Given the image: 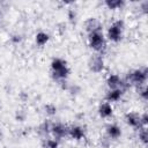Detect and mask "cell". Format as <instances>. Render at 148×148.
I'll return each instance as SVG.
<instances>
[{
  "label": "cell",
  "instance_id": "cell-18",
  "mask_svg": "<svg viewBox=\"0 0 148 148\" xmlns=\"http://www.w3.org/2000/svg\"><path fill=\"white\" fill-rule=\"evenodd\" d=\"M44 148H59V141L56 139H44Z\"/></svg>",
  "mask_w": 148,
  "mask_h": 148
},
{
  "label": "cell",
  "instance_id": "cell-3",
  "mask_svg": "<svg viewBox=\"0 0 148 148\" xmlns=\"http://www.w3.org/2000/svg\"><path fill=\"white\" fill-rule=\"evenodd\" d=\"M88 44L90 49L99 54H102L106 49V40L102 31L88 34Z\"/></svg>",
  "mask_w": 148,
  "mask_h": 148
},
{
  "label": "cell",
  "instance_id": "cell-6",
  "mask_svg": "<svg viewBox=\"0 0 148 148\" xmlns=\"http://www.w3.org/2000/svg\"><path fill=\"white\" fill-rule=\"evenodd\" d=\"M88 67L92 73H101L104 69V59L99 53H94L88 60Z\"/></svg>",
  "mask_w": 148,
  "mask_h": 148
},
{
  "label": "cell",
  "instance_id": "cell-17",
  "mask_svg": "<svg viewBox=\"0 0 148 148\" xmlns=\"http://www.w3.org/2000/svg\"><path fill=\"white\" fill-rule=\"evenodd\" d=\"M139 140L142 142V145H145V146L147 145V142H148V131H147V126L139 128Z\"/></svg>",
  "mask_w": 148,
  "mask_h": 148
},
{
  "label": "cell",
  "instance_id": "cell-13",
  "mask_svg": "<svg viewBox=\"0 0 148 148\" xmlns=\"http://www.w3.org/2000/svg\"><path fill=\"white\" fill-rule=\"evenodd\" d=\"M112 113H113V109H112V106H111L110 103L104 102V103H102L99 105V108H98V114H99V117H102V118H109V117L112 116Z\"/></svg>",
  "mask_w": 148,
  "mask_h": 148
},
{
  "label": "cell",
  "instance_id": "cell-14",
  "mask_svg": "<svg viewBox=\"0 0 148 148\" xmlns=\"http://www.w3.org/2000/svg\"><path fill=\"white\" fill-rule=\"evenodd\" d=\"M49 39H50L49 34H46V32H44V31H39V32H37L36 36H35V42H36V44H37L38 46H44V45L49 42Z\"/></svg>",
  "mask_w": 148,
  "mask_h": 148
},
{
  "label": "cell",
  "instance_id": "cell-9",
  "mask_svg": "<svg viewBox=\"0 0 148 148\" xmlns=\"http://www.w3.org/2000/svg\"><path fill=\"white\" fill-rule=\"evenodd\" d=\"M125 121L127 125H130L131 127L135 128V130H139L141 127H146V126H142L141 125V120H140V114L139 113H135V112H128L125 114Z\"/></svg>",
  "mask_w": 148,
  "mask_h": 148
},
{
  "label": "cell",
  "instance_id": "cell-10",
  "mask_svg": "<svg viewBox=\"0 0 148 148\" xmlns=\"http://www.w3.org/2000/svg\"><path fill=\"white\" fill-rule=\"evenodd\" d=\"M68 135L72 139L76 140V141H80V140H82L84 138V130H83V127H81L79 125L69 126V128H68Z\"/></svg>",
  "mask_w": 148,
  "mask_h": 148
},
{
  "label": "cell",
  "instance_id": "cell-7",
  "mask_svg": "<svg viewBox=\"0 0 148 148\" xmlns=\"http://www.w3.org/2000/svg\"><path fill=\"white\" fill-rule=\"evenodd\" d=\"M106 86L109 87V89H123L124 90L126 88L124 80L118 74H110L106 77Z\"/></svg>",
  "mask_w": 148,
  "mask_h": 148
},
{
  "label": "cell",
  "instance_id": "cell-12",
  "mask_svg": "<svg viewBox=\"0 0 148 148\" xmlns=\"http://www.w3.org/2000/svg\"><path fill=\"white\" fill-rule=\"evenodd\" d=\"M124 94V90L123 89H109V91L106 92L105 95V101L108 103H112V102H118L121 96Z\"/></svg>",
  "mask_w": 148,
  "mask_h": 148
},
{
  "label": "cell",
  "instance_id": "cell-19",
  "mask_svg": "<svg viewBox=\"0 0 148 148\" xmlns=\"http://www.w3.org/2000/svg\"><path fill=\"white\" fill-rule=\"evenodd\" d=\"M138 91H139V95L140 97L143 99V101H147L148 99V88L146 84L141 86V87H138Z\"/></svg>",
  "mask_w": 148,
  "mask_h": 148
},
{
  "label": "cell",
  "instance_id": "cell-21",
  "mask_svg": "<svg viewBox=\"0 0 148 148\" xmlns=\"http://www.w3.org/2000/svg\"><path fill=\"white\" fill-rule=\"evenodd\" d=\"M140 120H141V125L142 126H147L148 125V114H147V112H145L143 114H140Z\"/></svg>",
  "mask_w": 148,
  "mask_h": 148
},
{
  "label": "cell",
  "instance_id": "cell-5",
  "mask_svg": "<svg viewBox=\"0 0 148 148\" xmlns=\"http://www.w3.org/2000/svg\"><path fill=\"white\" fill-rule=\"evenodd\" d=\"M68 128H69V126H67V125H65L62 123H52L50 133H51L53 139L59 141L60 139H62V138L68 135Z\"/></svg>",
  "mask_w": 148,
  "mask_h": 148
},
{
  "label": "cell",
  "instance_id": "cell-11",
  "mask_svg": "<svg viewBox=\"0 0 148 148\" xmlns=\"http://www.w3.org/2000/svg\"><path fill=\"white\" fill-rule=\"evenodd\" d=\"M105 130H106V135H108V138L111 139V140H117V139H119L120 135H121V130H120V127H119L118 125H116V124H109Z\"/></svg>",
  "mask_w": 148,
  "mask_h": 148
},
{
  "label": "cell",
  "instance_id": "cell-2",
  "mask_svg": "<svg viewBox=\"0 0 148 148\" xmlns=\"http://www.w3.org/2000/svg\"><path fill=\"white\" fill-rule=\"evenodd\" d=\"M147 76H148V69H147V67L136 68V69H133V71H131V72L127 73L126 79L124 80V82H125L126 87H128V86H135L138 88V87H141V86L146 84Z\"/></svg>",
  "mask_w": 148,
  "mask_h": 148
},
{
  "label": "cell",
  "instance_id": "cell-16",
  "mask_svg": "<svg viewBox=\"0 0 148 148\" xmlns=\"http://www.w3.org/2000/svg\"><path fill=\"white\" fill-rule=\"evenodd\" d=\"M50 130H51V123L46 120V121H44V123L39 126L38 132H39L40 135H43V136H47V135L50 134Z\"/></svg>",
  "mask_w": 148,
  "mask_h": 148
},
{
  "label": "cell",
  "instance_id": "cell-8",
  "mask_svg": "<svg viewBox=\"0 0 148 148\" xmlns=\"http://www.w3.org/2000/svg\"><path fill=\"white\" fill-rule=\"evenodd\" d=\"M102 28H103L102 22L96 17H89L84 21V30L88 34L99 32V31H102Z\"/></svg>",
  "mask_w": 148,
  "mask_h": 148
},
{
  "label": "cell",
  "instance_id": "cell-20",
  "mask_svg": "<svg viewBox=\"0 0 148 148\" xmlns=\"http://www.w3.org/2000/svg\"><path fill=\"white\" fill-rule=\"evenodd\" d=\"M44 109H45V112L47 116H54L57 113V108L53 104H46L44 106Z\"/></svg>",
  "mask_w": 148,
  "mask_h": 148
},
{
  "label": "cell",
  "instance_id": "cell-4",
  "mask_svg": "<svg viewBox=\"0 0 148 148\" xmlns=\"http://www.w3.org/2000/svg\"><path fill=\"white\" fill-rule=\"evenodd\" d=\"M123 32H124V21L117 20L109 27L108 38H109V40H111L113 43H118L123 38Z\"/></svg>",
  "mask_w": 148,
  "mask_h": 148
},
{
  "label": "cell",
  "instance_id": "cell-1",
  "mask_svg": "<svg viewBox=\"0 0 148 148\" xmlns=\"http://www.w3.org/2000/svg\"><path fill=\"white\" fill-rule=\"evenodd\" d=\"M51 74L54 81L65 83L69 75V67L67 62L61 58H53L51 61Z\"/></svg>",
  "mask_w": 148,
  "mask_h": 148
},
{
  "label": "cell",
  "instance_id": "cell-15",
  "mask_svg": "<svg viewBox=\"0 0 148 148\" xmlns=\"http://www.w3.org/2000/svg\"><path fill=\"white\" fill-rule=\"evenodd\" d=\"M104 5L109 9H120L125 6V1L124 0H105Z\"/></svg>",
  "mask_w": 148,
  "mask_h": 148
},
{
  "label": "cell",
  "instance_id": "cell-22",
  "mask_svg": "<svg viewBox=\"0 0 148 148\" xmlns=\"http://www.w3.org/2000/svg\"><path fill=\"white\" fill-rule=\"evenodd\" d=\"M140 8L142 9L143 13H147V9H148V1H142L140 3Z\"/></svg>",
  "mask_w": 148,
  "mask_h": 148
}]
</instances>
